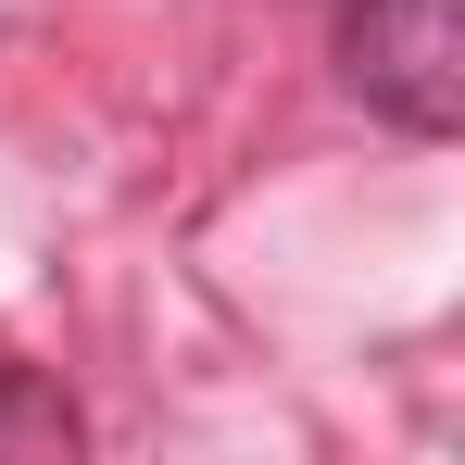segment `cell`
Instances as JSON below:
<instances>
[{
	"label": "cell",
	"mask_w": 465,
	"mask_h": 465,
	"mask_svg": "<svg viewBox=\"0 0 465 465\" xmlns=\"http://www.w3.org/2000/svg\"><path fill=\"white\" fill-rule=\"evenodd\" d=\"M340 76L402 139H453L465 126V0H352L340 13Z\"/></svg>",
	"instance_id": "6da1fadb"
},
{
	"label": "cell",
	"mask_w": 465,
	"mask_h": 465,
	"mask_svg": "<svg viewBox=\"0 0 465 465\" xmlns=\"http://www.w3.org/2000/svg\"><path fill=\"white\" fill-rule=\"evenodd\" d=\"M0 453H76V402L25 365H0Z\"/></svg>",
	"instance_id": "7a4b0ae2"
}]
</instances>
